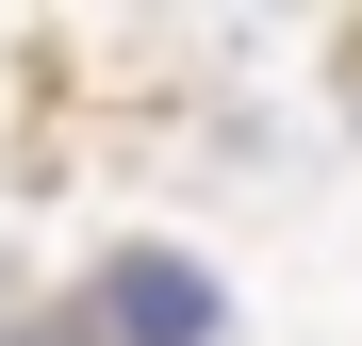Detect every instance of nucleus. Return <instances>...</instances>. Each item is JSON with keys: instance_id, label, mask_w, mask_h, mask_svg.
<instances>
[{"instance_id": "obj_1", "label": "nucleus", "mask_w": 362, "mask_h": 346, "mask_svg": "<svg viewBox=\"0 0 362 346\" xmlns=\"http://www.w3.org/2000/svg\"><path fill=\"white\" fill-rule=\"evenodd\" d=\"M115 330H132V346H198L214 297H198V280H165V264H132V280H115Z\"/></svg>"}, {"instance_id": "obj_2", "label": "nucleus", "mask_w": 362, "mask_h": 346, "mask_svg": "<svg viewBox=\"0 0 362 346\" xmlns=\"http://www.w3.org/2000/svg\"><path fill=\"white\" fill-rule=\"evenodd\" d=\"M49 346H83V330H49Z\"/></svg>"}]
</instances>
